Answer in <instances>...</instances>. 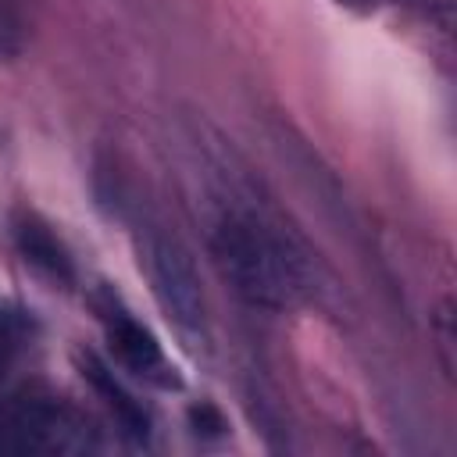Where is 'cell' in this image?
I'll use <instances>...</instances> for the list:
<instances>
[{"label": "cell", "mask_w": 457, "mask_h": 457, "mask_svg": "<svg viewBox=\"0 0 457 457\" xmlns=\"http://www.w3.org/2000/svg\"><path fill=\"white\" fill-rule=\"evenodd\" d=\"M211 253L225 282L253 307H289L303 289V271L286 239L250 211H225L211 228Z\"/></svg>", "instance_id": "cell-1"}, {"label": "cell", "mask_w": 457, "mask_h": 457, "mask_svg": "<svg viewBox=\"0 0 457 457\" xmlns=\"http://www.w3.org/2000/svg\"><path fill=\"white\" fill-rule=\"evenodd\" d=\"M139 268L150 278L157 307L189 339V346H207L211 343L207 300H204L200 275H196L186 246L161 228H143L139 232Z\"/></svg>", "instance_id": "cell-2"}, {"label": "cell", "mask_w": 457, "mask_h": 457, "mask_svg": "<svg viewBox=\"0 0 457 457\" xmlns=\"http://www.w3.org/2000/svg\"><path fill=\"white\" fill-rule=\"evenodd\" d=\"M0 450H86V432L54 396L29 393L0 403Z\"/></svg>", "instance_id": "cell-3"}, {"label": "cell", "mask_w": 457, "mask_h": 457, "mask_svg": "<svg viewBox=\"0 0 457 457\" xmlns=\"http://www.w3.org/2000/svg\"><path fill=\"white\" fill-rule=\"evenodd\" d=\"M100 314H104V332H107V343L118 357V364L125 371H132L136 378L157 386V389H175L179 386V375L171 368V361L164 357L161 343L154 339V332L146 325H139L125 307H118L114 300L100 303Z\"/></svg>", "instance_id": "cell-4"}, {"label": "cell", "mask_w": 457, "mask_h": 457, "mask_svg": "<svg viewBox=\"0 0 457 457\" xmlns=\"http://www.w3.org/2000/svg\"><path fill=\"white\" fill-rule=\"evenodd\" d=\"M82 371H86L89 386L104 396V403L111 407V414H114V421L121 425V432L132 436V439H146V436H150V414H146V407L114 378V371H111L107 364H100L93 353L82 357Z\"/></svg>", "instance_id": "cell-5"}, {"label": "cell", "mask_w": 457, "mask_h": 457, "mask_svg": "<svg viewBox=\"0 0 457 457\" xmlns=\"http://www.w3.org/2000/svg\"><path fill=\"white\" fill-rule=\"evenodd\" d=\"M14 236H18V250L29 264H36L43 275H50L57 282H71V257H68L64 243L39 218H21Z\"/></svg>", "instance_id": "cell-6"}, {"label": "cell", "mask_w": 457, "mask_h": 457, "mask_svg": "<svg viewBox=\"0 0 457 457\" xmlns=\"http://www.w3.org/2000/svg\"><path fill=\"white\" fill-rule=\"evenodd\" d=\"M21 350V321L7 307H0V403H4V386L11 378V368Z\"/></svg>", "instance_id": "cell-7"}, {"label": "cell", "mask_w": 457, "mask_h": 457, "mask_svg": "<svg viewBox=\"0 0 457 457\" xmlns=\"http://www.w3.org/2000/svg\"><path fill=\"white\" fill-rule=\"evenodd\" d=\"M336 4H343V7H357V11H364V7H371L375 0H336Z\"/></svg>", "instance_id": "cell-8"}]
</instances>
